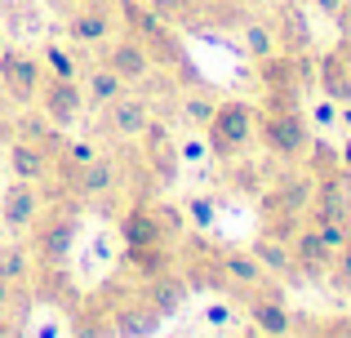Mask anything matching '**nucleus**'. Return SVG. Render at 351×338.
Returning <instances> with one entry per match:
<instances>
[{
	"label": "nucleus",
	"mask_w": 351,
	"mask_h": 338,
	"mask_svg": "<svg viewBox=\"0 0 351 338\" xmlns=\"http://www.w3.org/2000/svg\"><path fill=\"white\" fill-rule=\"evenodd\" d=\"M254 143H263L267 156H276L280 165L302 160L311 143V121L302 107H263L258 103V125H254Z\"/></svg>",
	"instance_id": "f257e3e1"
},
{
	"label": "nucleus",
	"mask_w": 351,
	"mask_h": 338,
	"mask_svg": "<svg viewBox=\"0 0 351 338\" xmlns=\"http://www.w3.org/2000/svg\"><path fill=\"white\" fill-rule=\"evenodd\" d=\"M94 298L107 307L116 338H152L165 325V316L147 303L143 285H134V280H112V285H103Z\"/></svg>",
	"instance_id": "f03ea898"
},
{
	"label": "nucleus",
	"mask_w": 351,
	"mask_h": 338,
	"mask_svg": "<svg viewBox=\"0 0 351 338\" xmlns=\"http://www.w3.org/2000/svg\"><path fill=\"white\" fill-rule=\"evenodd\" d=\"M76 236H80V214L67 205H49L40 209L32 227H27V250H32L36 267H62L76 250Z\"/></svg>",
	"instance_id": "7ed1b4c3"
},
{
	"label": "nucleus",
	"mask_w": 351,
	"mask_h": 338,
	"mask_svg": "<svg viewBox=\"0 0 351 338\" xmlns=\"http://www.w3.org/2000/svg\"><path fill=\"white\" fill-rule=\"evenodd\" d=\"M254 125H258L254 103H245V98H218L214 121H209V130H205L209 152H214L218 160H236L240 152L254 143Z\"/></svg>",
	"instance_id": "20e7f679"
},
{
	"label": "nucleus",
	"mask_w": 351,
	"mask_h": 338,
	"mask_svg": "<svg viewBox=\"0 0 351 338\" xmlns=\"http://www.w3.org/2000/svg\"><path fill=\"white\" fill-rule=\"evenodd\" d=\"M311 191H316V178L307 169H280L263 191H258V214L271 218V214H307L311 205Z\"/></svg>",
	"instance_id": "39448f33"
},
{
	"label": "nucleus",
	"mask_w": 351,
	"mask_h": 338,
	"mask_svg": "<svg viewBox=\"0 0 351 338\" xmlns=\"http://www.w3.org/2000/svg\"><path fill=\"white\" fill-rule=\"evenodd\" d=\"M45 62L32 58V53L23 49H0V85H5V94L14 98V107H36V98H40V85H45Z\"/></svg>",
	"instance_id": "423d86ee"
},
{
	"label": "nucleus",
	"mask_w": 351,
	"mask_h": 338,
	"mask_svg": "<svg viewBox=\"0 0 351 338\" xmlns=\"http://www.w3.org/2000/svg\"><path fill=\"white\" fill-rule=\"evenodd\" d=\"M120 178H125V165H120L116 156H103V152H98L85 169H76L67 182H62L58 196H67V191H71L76 200H98V205H107V200L120 191Z\"/></svg>",
	"instance_id": "0eeeda50"
},
{
	"label": "nucleus",
	"mask_w": 351,
	"mask_h": 338,
	"mask_svg": "<svg viewBox=\"0 0 351 338\" xmlns=\"http://www.w3.org/2000/svg\"><path fill=\"white\" fill-rule=\"evenodd\" d=\"M152 121H156L152 116V98L147 94H129V89L116 98V103L98 107V130H103L107 138H120V143H134Z\"/></svg>",
	"instance_id": "6e6552de"
},
{
	"label": "nucleus",
	"mask_w": 351,
	"mask_h": 338,
	"mask_svg": "<svg viewBox=\"0 0 351 338\" xmlns=\"http://www.w3.org/2000/svg\"><path fill=\"white\" fill-rule=\"evenodd\" d=\"M267 23H271V36H276V53H307L316 45V32H311V18L298 0H276L267 9Z\"/></svg>",
	"instance_id": "1a4fd4ad"
},
{
	"label": "nucleus",
	"mask_w": 351,
	"mask_h": 338,
	"mask_svg": "<svg viewBox=\"0 0 351 338\" xmlns=\"http://www.w3.org/2000/svg\"><path fill=\"white\" fill-rule=\"evenodd\" d=\"M258 80H263V107H302V80L289 53H271V58L254 62Z\"/></svg>",
	"instance_id": "9d476101"
},
{
	"label": "nucleus",
	"mask_w": 351,
	"mask_h": 338,
	"mask_svg": "<svg viewBox=\"0 0 351 338\" xmlns=\"http://www.w3.org/2000/svg\"><path fill=\"white\" fill-rule=\"evenodd\" d=\"M36 112H40L49 125H58V130L76 125V121H80V112H85V89H80V80L45 76L40 98H36Z\"/></svg>",
	"instance_id": "9b49d317"
},
{
	"label": "nucleus",
	"mask_w": 351,
	"mask_h": 338,
	"mask_svg": "<svg viewBox=\"0 0 351 338\" xmlns=\"http://www.w3.org/2000/svg\"><path fill=\"white\" fill-rule=\"evenodd\" d=\"M103 62L116 71V76H125L129 85H143L147 76H156L152 53H147L143 40L129 36V32H116V36H107V40H103Z\"/></svg>",
	"instance_id": "f8f14e48"
},
{
	"label": "nucleus",
	"mask_w": 351,
	"mask_h": 338,
	"mask_svg": "<svg viewBox=\"0 0 351 338\" xmlns=\"http://www.w3.org/2000/svg\"><path fill=\"white\" fill-rule=\"evenodd\" d=\"M40 209H45V187L14 178L0 196V223H5L9 236H27V227L40 218Z\"/></svg>",
	"instance_id": "ddd939ff"
},
{
	"label": "nucleus",
	"mask_w": 351,
	"mask_h": 338,
	"mask_svg": "<svg viewBox=\"0 0 351 338\" xmlns=\"http://www.w3.org/2000/svg\"><path fill=\"white\" fill-rule=\"evenodd\" d=\"M240 303H245V316L263 338H293V330H298V321H293L289 303L280 294H245Z\"/></svg>",
	"instance_id": "4468645a"
},
{
	"label": "nucleus",
	"mask_w": 351,
	"mask_h": 338,
	"mask_svg": "<svg viewBox=\"0 0 351 338\" xmlns=\"http://www.w3.org/2000/svg\"><path fill=\"white\" fill-rule=\"evenodd\" d=\"M289 254H293V267H298V280H311V285H320L334 267V250L320 241V232L311 223H302V232L289 241Z\"/></svg>",
	"instance_id": "2eb2a0df"
},
{
	"label": "nucleus",
	"mask_w": 351,
	"mask_h": 338,
	"mask_svg": "<svg viewBox=\"0 0 351 338\" xmlns=\"http://www.w3.org/2000/svg\"><path fill=\"white\" fill-rule=\"evenodd\" d=\"M116 232H120L125 245H169L165 223H160V214H156V200H134L129 209H120Z\"/></svg>",
	"instance_id": "dca6fc26"
},
{
	"label": "nucleus",
	"mask_w": 351,
	"mask_h": 338,
	"mask_svg": "<svg viewBox=\"0 0 351 338\" xmlns=\"http://www.w3.org/2000/svg\"><path fill=\"white\" fill-rule=\"evenodd\" d=\"M5 160H9V173H14V178L36 182V187H45V182L53 178V152L36 147V143H27V138H9Z\"/></svg>",
	"instance_id": "f3484780"
},
{
	"label": "nucleus",
	"mask_w": 351,
	"mask_h": 338,
	"mask_svg": "<svg viewBox=\"0 0 351 338\" xmlns=\"http://www.w3.org/2000/svg\"><path fill=\"white\" fill-rule=\"evenodd\" d=\"M169 267H173V245H125V254H120V271L134 285H147Z\"/></svg>",
	"instance_id": "a211bd4d"
},
{
	"label": "nucleus",
	"mask_w": 351,
	"mask_h": 338,
	"mask_svg": "<svg viewBox=\"0 0 351 338\" xmlns=\"http://www.w3.org/2000/svg\"><path fill=\"white\" fill-rule=\"evenodd\" d=\"M143 294H147V303L156 307V312L169 321V316H178L182 307H187V298H191V285H187V276H182L178 267H169V271H160L156 280H147L143 285Z\"/></svg>",
	"instance_id": "6ab92c4d"
},
{
	"label": "nucleus",
	"mask_w": 351,
	"mask_h": 338,
	"mask_svg": "<svg viewBox=\"0 0 351 338\" xmlns=\"http://www.w3.org/2000/svg\"><path fill=\"white\" fill-rule=\"evenodd\" d=\"M80 89H85V107H107V103H116L120 94L129 89V80L125 76H116L107 62H98V67H89V71H80Z\"/></svg>",
	"instance_id": "aec40b11"
},
{
	"label": "nucleus",
	"mask_w": 351,
	"mask_h": 338,
	"mask_svg": "<svg viewBox=\"0 0 351 338\" xmlns=\"http://www.w3.org/2000/svg\"><path fill=\"white\" fill-rule=\"evenodd\" d=\"M316 85H320V94H325L329 103H338V107L351 103V67L338 58L334 49L316 58Z\"/></svg>",
	"instance_id": "412c9836"
},
{
	"label": "nucleus",
	"mask_w": 351,
	"mask_h": 338,
	"mask_svg": "<svg viewBox=\"0 0 351 338\" xmlns=\"http://www.w3.org/2000/svg\"><path fill=\"white\" fill-rule=\"evenodd\" d=\"M236 32H240V49H245L249 62H263V58H271V53H276V36H271L267 14H254V9H249V14L236 23Z\"/></svg>",
	"instance_id": "4be33fe9"
},
{
	"label": "nucleus",
	"mask_w": 351,
	"mask_h": 338,
	"mask_svg": "<svg viewBox=\"0 0 351 338\" xmlns=\"http://www.w3.org/2000/svg\"><path fill=\"white\" fill-rule=\"evenodd\" d=\"M67 338H116L107 307L98 303V298H80V303L71 307V330H67Z\"/></svg>",
	"instance_id": "5701e85b"
},
{
	"label": "nucleus",
	"mask_w": 351,
	"mask_h": 338,
	"mask_svg": "<svg viewBox=\"0 0 351 338\" xmlns=\"http://www.w3.org/2000/svg\"><path fill=\"white\" fill-rule=\"evenodd\" d=\"M249 254H254V258L263 263L271 276H280V280H298V267H293V254H289V245H285V241H271V236L258 232L254 241H249Z\"/></svg>",
	"instance_id": "b1692460"
},
{
	"label": "nucleus",
	"mask_w": 351,
	"mask_h": 338,
	"mask_svg": "<svg viewBox=\"0 0 351 338\" xmlns=\"http://www.w3.org/2000/svg\"><path fill=\"white\" fill-rule=\"evenodd\" d=\"M32 271H36V258L32 250H27V241H9L0 245V280L5 285H32Z\"/></svg>",
	"instance_id": "393cba45"
},
{
	"label": "nucleus",
	"mask_w": 351,
	"mask_h": 338,
	"mask_svg": "<svg viewBox=\"0 0 351 338\" xmlns=\"http://www.w3.org/2000/svg\"><path fill=\"white\" fill-rule=\"evenodd\" d=\"M9 138H27V143H36V147H49V152H58V147H62L58 125H49L40 112L18 116V121H14V130H9Z\"/></svg>",
	"instance_id": "a878e982"
},
{
	"label": "nucleus",
	"mask_w": 351,
	"mask_h": 338,
	"mask_svg": "<svg viewBox=\"0 0 351 338\" xmlns=\"http://www.w3.org/2000/svg\"><path fill=\"white\" fill-rule=\"evenodd\" d=\"M214 107H218V98L209 94V89H200V85H191L187 94H178V116L200 134H205L209 121H214Z\"/></svg>",
	"instance_id": "bb28decb"
},
{
	"label": "nucleus",
	"mask_w": 351,
	"mask_h": 338,
	"mask_svg": "<svg viewBox=\"0 0 351 338\" xmlns=\"http://www.w3.org/2000/svg\"><path fill=\"white\" fill-rule=\"evenodd\" d=\"M40 62H45V71L58 76V80H80V58H76V49H67L62 40H45Z\"/></svg>",
	"instance_id": "cd10ccee"
},
{
	"label": "nucleus",
	"mask_w": 351,
	"mask_h": 338,
	"mask_svg": "<svg viewBox=\"0 0 351 338\" xmlns=\"http://www.w3.org/2000/svg\"><path fill=\"white\" fill-rule=\"evenodd\" d=\"M302 169L311 173V178H325V173H338L343 169V160H338V147L325 138L307 143V152H302Z\"/></svg>",
	"instance_id": "c85d7f7f"
},
{
	"label": "nucleus",
	"mask_w": 351,
	"mask_h": 338,
	"mask_svg": "<svg viewBox=\"0 0 351 338\" xmlns=\"http://www.w3.org/2000/svg\"><path fill=\"white\" fill-rule=\"evenodd\" d=\"M302 223H307V218H298V214H271V218H263V227H258V232L271 236V241H285V245H289L293 236L302 232Z\"/></svg>",
	"instance_id": "c756f323"
},
{
	"label": "nucleus",
	"mask_w": 351,
	"mask_h": 338,
	"mask_svg": "<svg viewBox=\"0 0 351 338\" xmlns=\"http://www.w3.org/2000/svg\"><path fill=\"white\" fill-rule=\"evenodd\" d=\"M156 214H160V223H165V236H169V245H178L182 236L191 232L187 214H182L178 205H169V200H156Z\"/></svg>",
	"instance_id": "7c9ffc66"
},
{
	"label": "nucleus",
	"mask_w": 351,
	"mask_h": 338,
	"mask_svg": "<svg viewBox=\"0 0 351 338\" xmlns=\"http://www.w3.org/2000/svg\"><path fill=\"white\" fill-rule=\"evenodd\" d=\"M325 280L338 289V294H351V241L334 254V267H329V276H325Z\"/></svg>",
	"instance_id": "2f4dec72"
},
{
	"label": "nucleus",
	"mask_w": 351,
	"mask_h": 338,
	"mask_svg": "<svg viewBox=\"0 0 351 338\" xmlns=\"http://www.w3.org/2000/svg\"><path fill=\"white\" fill-rule=\"evenodd\" d=\"M182 214L191 218V227H196V232H209V227H214V218H218V209H214V200H209V196H191Z\"/></svg>",
	"instance_id": "473e14b6"
},
{
	"label": "nucleus",
	"mask_w": 351,
	"mask_h": 338,
	"mask_svg": "<svg viewBox=\"0 0 351 338\" xmlns=\"http://www.w3.org/2000/svg\"><path fill=\"white\" fill-rule=\"evenodd\" d=\"M311 227L320 232V241H325L334 254H338V250H343V245L351 241V223H311Z\"/></svg>",
	"instance_id": "72a5a7b5"
},
{
	"label": "nucleus",
	"mask_w": 351,
	"mask_h": 338,
	"mask_svg": "<svg viewBox=\"0 0 351 338\" xmlns=\"http://www.w3.org/2000/svg\"><path fill=\"white\" fill-rule=\"evenodd\" d=\"M307 121H316L320 130H329V125H338V103H329V98H320L316 107L307 112Z\"/></svg>",
	"instance_id": "f704fd0d"
},
{
	"label": "nucleus",
	"mask_w": 351,
	"mask_h": 338,
	"mask_svg": "<svg viewBox=\"0 0 351 338\" xmlns=\"http://www.w3.org/2000/svg\"><path fill=\"white\" fill-rule=\"evenodd\" d=\"M14 298H18V285H5V280H0V316L14 312Z\"/></svg>",
	"instance_id": "c9c22d12"
},
{
	"label": "nucleus",
	"mask_w": 351,
	"mask_h": 338,
	"mask_svg": "<svg viewBox=\"0 0 351 338\" xmlns=\"http://www.w3.org/2000/svg\"><path fill=\"white\" fill-rule=\"evenodd\" d=\"M311 9H316V14H325V18H338V9L347 5V0H307Z\"/></svg>",
	"instance_id": "e433bc0d"
},
{
	"label": "nucleus",
	"mask_w": 351,
	"mask_h": 338,
	"mask_svg": "<svg viewBox=\"0 0 351 338\" xmlns=\"http://www.w3.org/2000/svg\"><path fill=\"white\" fill-rule=\"evenodd\" d=\"M0 338H23V325L14 316H0Z\"/></svg>",
	"instance_id": "4c0bfd02"
},
{
	"label": "nucleus",
	"mask_w": 351,
	"mask_h": 338,
	"mask_svg": "<svg viewBox=\"0 0 351 338\" xmlns=\"http://www.w3.org/2000/svg\"><path fill=\"white\" fill-rule=\"evenodd\" d=\"M334 53H338V58H343L347 67H351V32H343V40L334 45Z\"/></svg>",
	"instance_id": "58836bf2"
},
{
	"label": "nucleus",
	"mask_w": 351,
	"mask_h": 338,
	"mask_svg": "<svg viewBox=\"0 0 351 338\" xmlns=\"http://www.w3.org/2000/svg\"><path fill=\"white\" fill-rule=\"evenodd\" d=\"M227 316H232L227 307H209V312H205V325H227Z\"/></svg>",
	"instance_id": "ea45409f"
},
{
	"label": "nucleus",
	"mask_w": 351,
	"mask_h": 338,
	"mask_svg": "<svg viewBox=\"0 0 351 338\" xmlns=\"http://www.w3.org/2000/svg\"><path fill=\"white\" fill-rule=\"evenodd\" d=\"M338 160H343V169L351 173V134H347V143H343V147H338Z\"/></svg>",
	"instance_id": "a19ab883"
},
{
	"label": "nucleus",
	"mask_w": 351,
	"mask_h": 338,
	"mask_svg": "<svg viewBox=\"0 0 351 338\" xmlns=\"http://www.w3.org/2000/svg\"><path fill=\"white\" fill-rule=\"evenodd\" d=\"M338 125H343V130L351 134V103H343V107H338Z\"/></svg>",
	"instance_id": "79ce46f5"
},
{
	"label": "nucleus",
	"mask_w": 351,
	"mask_h": 338,
	"mask_svg": "<svg viewBox=\"0 0 351 338\" xmlns=\"http://www.w3.org/2000/svg\"><path fill=\"white\" fill-rule=\"evenodd\" d=\"M9 107H14V98L5 94V85H0V121H5V116H9Z\"/></svg>",
	"instance_id": "37998d69"
},
{
	"label": "nucleus",
	"mask_w": 351,
	"mask_h": 338,
	"mask_svg": "<svg viewBox=\"0 0 351 338\" xmlns=\"http://www.w3.org/2000/svg\"><path fill=\"white\" fill-rule=\"evenodd\" d=\"M240 5H245V9H263V14H267V9H271L276 0H240Z\"/></svg>",
	"instance_id": "c03bdc74"
},
{
	"label": "nucleus",
	"mask_w": 351,
	"mask_h": 338,
	"mask_svg": "<svg viewBox=\"0 0 351 338\" xmlns=\"http://www.w3.org/2000/svg\"><path fill=\"white\" fill-rule=\"evenodd\" d=\"M53 5H58V9H71V5H80V0H53Z\"/></svg>",
	"instance_id": "a18cd8bd"
},
{
	"label": "nucleus",
	"mask_w": 351,
	"mask_h": 338,
	"mask_svg": "<svg viewBox=\"0 0 351 338\" xmlns=\"http://www.w3.org/2000/svg\"><path fill=\"white\" fill-rule=\"evenodd\" d=\"M0 49H5V36H0Z\"/></svg>",
	"instance_id": "49530a36"
},
{
	"label": "nucleus",
	"mask_w": 351,
	"mask_h": 338,
	"mask_svg": "<svg viewBox=\"0 0 351 338\" xmlns=\"http://www.w3.org/2000/svg\"><path fill=\"white\" fill-rule=\"evenodd\" d=\"M138 5H147V0H138Z\"/></svg>",
	"instance_id": "de8ad7c7"
}]
</instances>
